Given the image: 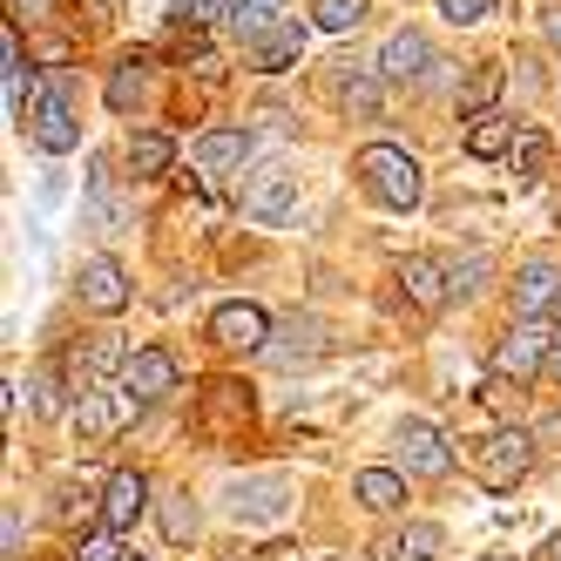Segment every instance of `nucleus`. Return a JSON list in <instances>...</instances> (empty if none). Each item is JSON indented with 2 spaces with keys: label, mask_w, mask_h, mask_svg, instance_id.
I'll return each instance as SVG.
<instances>
[{
  "label": "nucleus",
  "mask_w": 561,
  "mask_h": 561,
  "mask_svg": "<svg viewBox=\"0 0 561 561\" xmlns=\"http://www.w3.org/2000/svg\"><path fill=\"white\" fill-rule=\"evenodd\" d=\"M358 176H366V190L379 196L386 210H413L420 196H426V176L407 149H392V142H373V149H358Z\"/></svg>",
  "instance_id": "f257e3e1"
},
{
  "label": "nucleus",
  "mask_w": 561,
  "mask_h": 561,
  "mask_svg": "<svg viewBox=\"0 0 561 561\" xmlns=\"http://www.w3.org/2000/svg\"><path fill=\"white\" fill-rule=\"evenodd\" d=\"M528 467H535V433H528V426H501V433H488V439L473 447V480H480L488 494H507Z\"/></svg>",
  "instance_id": "f03ea898"
},
{
  "label": "nucleus",
  "mask_w": 561,
  "mask_h": 561,
  "mask_svg": "<svg viewBox=\"0 0 561 561\" xmlns=\"http://www.w3.org/2000/svg\"><path fill=\"white\" fill-rule=\"evenodd\" d=\"M115 386H123L136 407H149V399L176 392V358H170L163 345H136V352H123V373H115Z\"/></svg>",
  "instance_id": "7ed1b4c3"
},
{
  "label": "nucleus",
  "mask_w": 561,
  "mask_h": 561,
  "mask_svg": "<svg viewBox=\"0 0 561 561\" xmlns=\"http://www.w3.org/2000/svg\"><path fill=\"white\" fill-rule=\"evenodd\" d=\"M291 210H298V176L285 163H271L244 183V217L251 224H291Z\"/></svg>",
  "instance_id": "20e7f679"
},
{
  "label": "nucleus",
  "mask_w": 561,
  "mask_h": 561,
  "mask_svg": "<svg viewBox=\"0 0 561 561\" xmlns=\"http://www.w3.org/2000/svg\"><path fill=\"white\" fill-rule=\"evenodd\" d=\"M224 501H230V514H237V520L264 528V520H277V514L291 507V488H285V473H251V480H230Z\"/></svg>",
  "instance_id": "39448f33"
},
{
  "label": "nucleus",
  "mask_w": 561,
  "mask_h": 561,
  "mask_svg": "<svg viewBox=\"0 0 561 561\" xmlns=\"http://www.w3.org/2000/svg\"><path fill=\"white\" fill-rule=\"evenodd\" d=\"M136 420V399L115 386V392H82V407H75V433L89 439V447H102V439H115Z\"/></svg>",
  "instance_id": "423d86ee"
},
{
  "label": "nucleus",
  "mask_w": 561,
  "mask_h": 561,
  "mask_svg": "<svg viewBox=\"0 0 561 561\" xmlns=\"http://www.w3.org/2000/svg\"><path fill=\"white\" fill-rule=\"evenodd\" d=\"M399 460H407V473H420V480H447L454 473L447 439H439V426H426V420L399 426Z\"/></svg>",
  "instance_id": "0eeeda50"
},
{
  "label": "nucleus",
  "mask_w": 561,
  "mask_h": 561,
  "mask_svg": "<svg viewBox=\"0 0 561 561\" xmlns=\"http://www.w3.org/2000/svg\"><path fill=\"white\" fill-rule=\"evenodd\" d=\"M27 136L42 142L48 156H68L75 142H82V129H75V115H68V102H61L55 89H34V115H27Z\"/></svg>",
  "instance_id": "6e6552de"
},
{
  "label": "nucleus",
  "mask_w": 561,
  "mask_h": 561,
  "mask_svg": "<svg viewBox=\"0 0 561 561\" xmlns=\"http://www.w3.org/2000/svg\"><path fill=\"white\" fill-rule=\"evenodd\" d=\"M210 339L230 345V352H264L271 345V318L257 305H217L210 311Z\"/></svg>",
  "instance_id": "1a4fd4ad"
},
{
  "label": "nucleus",
  "mask_w": 561,
  "mask_h": 561,
  "mask_svg": "<svg viewBox=\"0 0 561 561\" xmlns=\"http://www.w3.org/2000/svg\"><path fill=\"white\" fill-rule=\"evenodd\" d=\"M548 352H554V339H548L541 325H514V332L494 345V379H528L535 366H548Z\"/></svg>",
  "instance_id": "9d476101"
},
{
  "label": "nucleus",
  "mask_w": 561,
  "mask_h": 561,
  "mask_svg": "<svg viewBox=\"0 0 561 561\" xmlns=\"http://www.w3.org/2000/svg\"><path fill=\"white\" fill-rule=\"evenodd\" d=\"M82 305L102 311V318H115V311L129 305V271L115 264V257H89L82 264Z\"/></svg>",
  "instance_id": "9b49d317"
},
{
  "label": "nucleus",
  "mask_w": 561,
  "mask_h": 561,
  "mask_svg": "<svg viewBox=\"0 0 561 561\" xmlns=\"http://www.w3.org/2000/svg\"><path fill=\"white\" fill-rule=\"evenodd\" d=\"M426 68H433V42H426V34H413V27L386 34V48H379V75H386V82H420Z\"/></svg>",
  "instance_id": "f8f14e48"
},
{
  "label": "nucleus",
  "mask_w": 561,
  "mask_h": 561,
  "mask_svg": "<svg viewBox=\"0 0 561 561\" xmlns=\"http://www.w3.org/2000/svg\"><path fill=\"white\" fill-rule=\"evenodd\" d=\"M142 507H149V480L129 473V467H123V473H108V488H102V520H108V535L136 528Z\"/></svg>",
  "instance_id": "ddd939ff"
},
{
  "label": "nucleus",
  "mask_w": 561,
  "mask_h": 561,
  "mask_svg": "<svg viewBox=\"0 0 561 561\" xmlns=\"http://www.w3.org/2000/svg\"><path fill=\"white\" fill-rule=\"evenodd\" d=\"M554 298H561V264L535 257V264H520V271H514V311H520V318L554 311Z\"/></svg>",
  "instance_id": "4468645a"
},
{
  "label": "nucleus",
  "mask_w": 561,
  "mask_h": 561,
  "mask_svg": "<svg viewBox=\"0 0 561 561\" xmlns=\"http://www.w3.org/2000/svg\"><path fill=\"white\" fill-rule=\"evenodd\" d=\"M251 163V129H210V136H196V170L204 176H230V170H244Z\"/></svg>",
  "instance_id": "2eb2a0df"
},
{
  "label": "nucleus",
  "mask_w": 561,
  "mask_h": 561,
  "mask_svg": "<svg viewBox=\"0 0 561 561\" xmlns=\"http://www.w3.org/2000/svg\"><path fill=\"white\" fill-rule=\"evenodd\" d=\"M399 285H407V298L420 311H439V305L454 298V277H447V264H439V257H407V264H399Z\"/></svg>",
  "instance_id": "dca6fc26"
},
{
  "label": "nucleus",
  "mask_w": 561,
  "mask_h": 561,
  "mask_svg": "<svg viewBox=\"0 0 561 561\" xmlns=\"http://www.w3.org/2000/svg\"><path fill=\"white\" fill-rule=\"evenodd\" d=\"M298 55H305V27H298V21H277L271 34H257V42H251V68H257V75L291 68Z\"/></svg>",
  "instance_id": "f3484780"
},
{
  "label": "nucleus",
  "mask_w": 561,
  "mask_h": 561,
  "mask_svg": "<svg viewBox=\"0 0 561 561\" xmlns=\"http://www.w3.org/2000/svg\"><path fill=\"white\" fill-rule=\"evenodd\" d=\"M439 548H447V535H439L433 520H413L407 535H386V541H379L373 554H379V561H433Z\"/></svg>",
  "instance_id": "a211bd4d"
},
{
  "label": "nucleus",
  "mask_w": 561,
  "mask_h": 561,
  "mask_svg": "<svg viewBox=\"0 0 561 561\" xmlns=\"http://www.w3.org/2000/svg\"><path fill=\"white\" fill-rule=\"evenodd\" d=\"M352 494H358V507L392 514V507H407V480H399L392 467H366V473L352 480Z\"/></svg>",
  "instance_id": "6ab92c4d"
},
{
  "label": "nucleus",
  "mask_w": 561,
  "mask_h": 561,
  "mask_svg": "<svg viewBox=\"0 0 561 561\" xmlns=\"http://www.w3.org/2000/svg\"><path fill=\"white\" fill-rule=\"evenodd\" d=\"M123 224H129V204L115 196V176L95 163L89 170V230H123Z\"/></svg>",
  "instance_id": "aec40b11"
},
{
  "label": "nucleus",
  "mask_w": 561,
  "mask_h": 561,
  "mask_svg": "<svg viewBox=\"0 0 561 561\" xmlns=\"http://www.w3.org/2000/svg\"><path fill=\"white\" fill-rule=\"evenodd\" d=\"M318 352H325V339H318V325H285V332H277L271 345H264V358H271V366H311V358Z\"/></svg>",
  "instance_id": "412c9836"
},
{
  "label": "nucleus",
  "mask_w": 561,
  "mask_h": 561,
  "mask_svg": "<svg viewBox=\"0 0 561 561\" xmlns=\"http://www.w3.org/2000/svg\"><path fill=\"white\" fill-rule=\"evenodd\" d=\"M514 149V123L501 108H488V115H473V129H467V156H507Z\"/></svg>",
  "instance_id": "4be33fe9"
},
{
  "label": "nucleus",
  "mask_w": 561,
  "mask_h": 561,
  "mask_svg": "<svg viewBox=\"0 0 561 561\" xmlns=\"http://www.w3.org/2000/svg\"><path fill=\"white\" fill-rule=\"evenodd\" d=\"M170 163H176V142H170V136H136V142H129V170H136V183H156Z\"/></svg>",
  "instance_id": "5701e85b"
},
{
  "label": "nucleus",
  "mask_w": 561,
  "mask_h": 561,
  "mask_svg": "<svg viewBox=\"0 0 561 561\" xmlns=\"http://www.w3.org/2000/svg\"><path fill=\"white\" fill-rule=\"evenodd\" d=\"M277 14H285V0H230V27L244 34V42L271 34V27H277Z\"/></svg>",
  "instance_id": "b1692460"
},
{
  "label": "nucleus",
  "mask_w": 561,
  "mask_h": 561,
  "mask_svg": "<svg viewBox=\"0 0 561 561\" xmlns=\"http://www.w3.org/2000/svg\"><path fill=\"white\" fill-rule=\"evenodd\" d=\"M501 82H507V68H494V61H480V68L467 75V89H460V108H467V115H488V102L501 95Z\"/></svg>",
  "instance_id": "393cba45"
},
{
  "label": "nucleus",
  "mask_w": 561,
  "mask_h": 561,
  "mask_svg": "<svg viewBox=\"0 0 561 561\" xmlns=\"http://www.w3.org/2000/svg\"><path fill=\"white\" fill-rule=\"evenodd\" d=\"M156 520H163V541H196V507H190V494H163V507H156Z\"/></svg>",
  "instance_id": "a878e982"
},
{
  "label": "nucleus",
  "mask_w": 561,
  "mask_h": 561,
  "mask_svg": "<svg viewBox=\"0 0 561 561\" xmlns=\"http://www.w3.org/2000/svg\"><path fill=\"white\" fill-rule=\"evenodd\" d=\"M311 21L325 27V34H352L358 21H366V0H318V8H311Z\"/></svg>",
  "instance_id": "bb28decb"
},
{
  "label": "nucleus",
  "mask_w": 561,
  "mask_h": 561,
  "mask_svg": "<svg viewBox=\"0 0 561 561\" xmlns=\"http://www.w3.org/2000/svg\"><path fill=\"white\" fill-rule=\"evenodd\" d=\"M136 95H142V61L129 55L123 68H115V75H108V108H129Z\"/></svg>",
  "instance_id": "cd10ccee"
},
{
  "label": "nucleus",
  "mask_w": 561,
  "mask_h": 561,
  "mask_svg": "<svg viewBox=\"0 0 561 561\" xmlns=\"http://www.w3.org/2000/svg\"><path fill=\"white\" fill-rule=\"evenodd\" d=\"M379 82H386V75H358V82H345V102L358 115H379Z\"/></svg>",
  "instance_id": "c85d7f7f"
},
{
  "label": "nucleus",
  "mask_w": 561,
  "mask_h": 561,
  "mask_svg": "<svg viewBox=\"0 0 561 561\" xmlns=\"http://www.w3.org/2000/svg\"><path fill=\"white\" fill-rule=\"evenodd\" d=\"M439 14H447L454 27H473V21L494 14V0H439Z\"/></svg>",
  "instance_id": "c756f323"
},
{
  "label": "nucleus",
  "mask_w": 561,
  "mask_h": 561,
  "mask_svg": "<svg viewBox=\"0 0 561 561\" xmlns=\"http://www.w3.org/2000/svg\"><path fill=\"white\" fill-rule=\"evenodd\" d=\"M541 156H548V149H541V136H520V156H514V176H520V183H535V176H541Z\"/></svg>",
  "instance_id": "7c9ffc66"
},
{
  "label": "nucleus",
  "mask_w": 561,
  "mask_h": 561,
  "mask_svg": "<svg viewBox=\"0 0 561 561\" xmlns=\"http://www.w3.org/2000/svg\"><path fill=\"white\" fill-rule=\"evenodd\" d=\"M176 21H230V0H176Z\"/></svg>",
  "instance_id": "2f4dec72"
},
{
  "label": "nucleus",
  "mask_w": 561,
  "mask_h": 561,
  "mask_svg": "<svg viewBox=\"0 0 561 561\" xmlns=\"http://www.w3.org/2000/svg\"><path fill=\"white\" fill-rule=\"evenodd\" d=\"M75 561H123V541H115V535H89L82 548H75Z\"/></svg>",
  "instance_id": "473e14b6"
},
{
  "label": "nucleus",
  "mask_w": 561,
  "mask_h": 561,
  "mask_svg": "<svg viewBox=\"0 0 561 561\" xmlns=\"http://www.w3.org/2000/svg\"><path fill=\"white\" fill-rule=\"evenodd\" d=\"M480 271H488V257H460L447 277H454V291H480Z\"/></svg>",
  "instance_id": "72a5a7b5"
},
{
  "label": "nucleus",
  "mask_w": 561,
  "mask_h": 561,
  "mask_svg": "<svg viewBox=\"0 0 561 561\" xmlns=\"http://www.w3.org/2000/svg\"><path fill=\"white\" fill-rule=\"evenodd\" d=\"M34 392H42V413H61V379H55V366L34 379Z\"/></svg>",
  "instance_id": "f704fd0d"
},
{
  "label": "nucleus",
  "mask_w": 561,
  "mask_h": 561,
  "mask_svg": "<svg viewBox=\"0 0 561 561\" xmlns=\"http://www.w3.org/2000/svg\"><path fill=\"white\" fill-rule=\"evenodd\" d=\"M0 548H8V561L21 554V507H8V520H0Z\"/></svg>",
  "instance_id": "c9c22d12"
},
{
  "label": "nucleus",
  "mask_w": 561,
  "mask_h": 561,
  "mask_svg": "<svg viewBox=\"0 0 561 561\" xmlns=\"http://www.w3.org/2000/svg\"><path fill=\"white\" fill-rule=\"evenodd\" d=\"M541 373H548V379L561 386V339H554V352H548V366H541Z\"/></svg>",
  "instance_id": "e433bc0d"
},
{
  "label": "nucleus",
  "mask_w": 561,
  "mask_h": 561,
  "mask_svg": "<svg viewBox=\"0 0 561 561\" xmlns=\"http://www.w3.org/2000/svg\"><path fill=\"white\" fill-rule=\"evenodd\" d=\"M42 8H48V0H14V14H27V21H34V14H42Z\"/></svg>",
  "instance_id": "4c0bfd02"
},
{
  "label": "nucleus",
  "mask_w": 561,
  "mask_h": 561,
  "mask_svg": "<svg viewBox=\"0 0 561 561\" xmlns=\"http://www.w3.org/2000/svg\"><path fill=\"white\" fill-rule=\"evenodd\" d=\"M548 42H561V14H548Z\"/></svg>",
  "instance_id": "58836bf2"
},
{
  "label": "nucleus",
  "mask_w": 561,
  "mask_h": 561,
  "mask_svg": "<svg viewBox=\"0 0 561 561\" xmlns=\"http://www.w3.org/2000/svg\"><path fill=\"white\" fill-rule=\"evenodd\" d=\"M548 318H554V325H561V298H554V311H548Z\"/></svg>",
  "instance_id": "ea45409f"
},
{
  "label": "nucleus",
  "mask_w": 561,
  "mask_h": 561,
  "mask_svg": "<svg viewBox=\"0 0 561 561\" xmlns=\"http://www.w3.org/2000/svg\"><path fill=\"white\" fill-rule=\"evenodd\" d=\"M480 561H501V554H480Z\"/></svg>",
  "instance_id": "a19ab883"
},
{
  "label": "nucleus",
  "mask_w": 561,
  "mask_h": 561,
  "mask_svg": "<svg viewBox=\"0 0 561 561\" xmlns=\"http://www.w3.org/2000/svg\"><path fill=\"white\" fill-rule=\"evenodd\" d=\"M554 561H561V541H554Z\"/></svg>",
  "instance_id": "79ce46f5"
},
{
  "label": "nucleus",
  "mask_w": 561,
  "mask_h": 561,
  "mask_svg": "<svg viewBox=\"0 0 561 561\" xmlns=\"http://www.w3.org/2000/svg\"><path fill=\"white\" fill-rule=\"evenodd\" d=\"M108 8H123V0H108Z\"/></svg>",
  "instance_id": "37998d69"
}]
</instances>
